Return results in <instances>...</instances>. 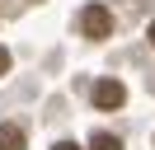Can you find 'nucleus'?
I'll return each instance as SVG.
<instances>
[{"mask_svg":"<svg viewBox=\"0 0 155 150\" xmlns=\"http://www.w3.org/2000/svg\"><path fill=\"white\" fill-rule=\"evenodd\" d=\"M80 28H85V38H108L113 33V14L104 5H85L80 9Z\"/></svg>","mask_w":155,"mask_h":150,"instance_id":"obj_1","label":"nucleus"},{"mask_svg":"<svg viewBox=\"0 0 155 150\" xmlns=\"http://www.w3.org/2000/svg\"><path fill=\"white\" fill-rule=\"evenodd\" d=\"M122 103H127V89H122V80H99V84H94V108L113 112V108H122Z\"/></svg>","mask_w":155,"mask_h":150,"instance_id":"obj_2","label":"nucleus"},{"mask_svg":"<svg viewBox=\"0 0 155 150\" xmlns=\"http://www.w3.org/2000/svg\"><path fill=\"white\" fill-rule=\"evenodd\" d=\"M0 150H24V131L14 127V122H5V127H0Z\"/></svg>","mask_w":155,"mask_h":150,"instance_id":"obj_3","label":"nucleus"},{"mask_svg":"<svg viewBox=\"0 0 155 150\" xmlns=\"http://www.w3.org/2000/svg\"><path fill=\"white\" fill-rule=\"evenodd\" d=\"M89 150H122V141H117L113 131H94V136H89Z\"/></svg>","mask_w":155,"mask_h":150,"instance_id":"obj_4","label":"nucleus"},{"mask_svg":"<svg viewBox=\"0 0 155 150\" xmlns=\"http://www.w3.org/2000/svg\"><path fill=\"white\" fill-rule=\"evenodd\" d=\"M10 70V52H5V47H0V75Z\"/></svg>","mask_w":155,"mask_h":150,"instance_id":"obj_5","label":"nucleus"},{"mask_svg":"<svg viewBox=\"0 0 155 150\" xmlns=\"http://www.w3.org/2000/svg\"><path fill=\"white\" fill-rule=\"evenodd\" d=\"M52 150H80V145H75V141H61V145H52Z\"/></svg>","mask_w":155,"mask_h":150,"instance_id":"obj_6","label":"nucleus"},{"mask_svg":"<svg viewBox=\"0 0 155 150\" xmlns=\"http://www.w3.org/2000/svg\"><path fill=\"white\" fill-rule=\"evenodd\" d=\"M150 47H155V24H150Z\"/></svg>","mask_w":155,"mask_h":150,"instance_id":"obj_7","label":"nucleus"}]
</instances>
